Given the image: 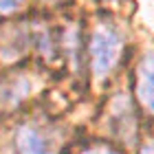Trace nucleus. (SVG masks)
<instances>
[{
    "label": "nucleus",
    "mask_w": 154,
    "mask_h": 154,
    "mask_svg": "<svg viewBox=\"0 0 154 154\" xmlns=\"http://www.w3.org/2000/svg\"><path fill=\"white\" fill-rule=\"evenodd\" d=\"M139 154H154V145H145V148H141Z\"/></svg>",
    "instance_id": "nucleus-6"
},
{
    "label": "nucleus",
    "mask_w": 154,
    "mask_h": 154,
    "mask_svg": "<svg viewBox=\"0 0 154 154\" xmlns=\"http://www.w3.org/2000/svg\"><path fill=\"white\" fill-rule=\"evenodd\" d=\"M16 148H18V154H51L48 152V141L33 125H22L18 130Z\"/></svg>",
    "instance_id": "nucleus-3"
},
{
    "label": "nucleus",
    "mask_w": 154,
    "mask_h": 154,
    "mask_svg": "<svg viewBox=\"0 0 154 154\" xmlns=\"http://www.w3.org/2000/svg\"><path fill=\"white\" fill-rule=\"evenodd\" d=\"M123 40L112 26H99L90 40V66L97 77H106L121 55Z\"/></svg>",
    "instance_id": "nucleus-1"
},
{
    "label": "nucleus",
    "mask_w": 154,
    "mask_h": 154,
    "mask_svg": "<svg viewBox=\"0 0 154 154\" xmlns=\"http://www.w3.org/2000/svg\"><path fill=\"white\" fill-rule=\"evenodd\" d=\"M82 154H119V152L115 148H110V145L99 143V145H90V148H86Z\"/></svg>",
    "instance_id": "nucleus-5"
},
{
    "label": "nucleus",
    "mask_w": 154,
    "mask_h": 154,
    "mask_svg": "<svg viewBox=\"0 0 154 154\" xmlns=\"http://www.w3.org/2000/svg\"><path fill=\"white\" fill-rule=\"evenodd\" d=\"M20 5H22V0H0V16L18 11V9H20Z\"/></svg>",
    "instance_id": "nucleus-4"
},
{
    "label": "nucleus",
    "mask_w": 154,
    "mask_h": 154,
    "mask_svg": "<svg viewBox=\"0 0 154 154\" xmlns=\"http://www.w3.org/2000/svg\"><path fill=\"white\" fill-rule=\"evenodd\" d=\"M137 97L154 115V53H148L137 68Z\"/></svg>",
    "instance_id": "nucleus-2"
}]
</instances>
